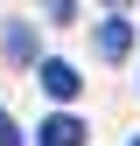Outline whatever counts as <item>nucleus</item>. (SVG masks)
<instances>
[{
	"label": "nucleus",
	"instance_id": "8",
	"mask_svg": "<svg viewBox=\"0 0 140 146\" xmlns=\"http://www.w3.org/2000/svg\"><path fill=\"white\" fill-rule=\"evenodd\" d=\"M133 146H140V139H133Z\"/></svg>",
	"mask_w": 140,
	"mask_h": 146
},
{
	"label": "nucleus",
	"instance_id": "2",
	"mask_svg": "<svg viewBox=\"0 0 140 146\" xmlns=\"http://www.w3.org/2000/svg\"><path fill=\"white\" fill-rule=\"evenodd\" d=\"M42 146H84V118L49 111V118H42Z\"/></svg>",
	"mask_w": 140,
	"mask_h": 146
},
{
	"label": "nucleus",
	"instance_id": "3",
	"mask_svg": "<svg viewBox=\"0 0 140 146\" xmlns=\"http://www.w3.org/2000/svg\"><path fill=\"white\" fill-rule=\"evenodd\" d=\"M126 49H133V21H126V14H112V21L98 28V56H112V63H119Z\"/></svg>",
	"mask_w": 140,
	"mask_h": 146
},
{
	"label": "nucleus",
	"instance_id": "6",
	"mask_svg": "<svg viewBox=\"0 0 140 146\" xmlns=\"http://www.w3.org/2000/svg\"><path fill=\"white\" fill-rule=\"evenodd\" d=\"M0 146H21V125H14L7 111H0Z\"/></svg>",
	"mask_w": 140,
	"mask_h": 146
},
{
	"label": "nucleus",
	"instance_id": "5",
	"mask_svg": "<svg viewBox=\"0 0 140 146\" xmlns=\"http://www.w3.org/2000/svg\"><path fill=\"white\" fill-rule=\"evenodd\" d=\"M42 14H49V21H70V14H77V0H42Z\"/></svg>",
	"mask_w": 140,
	"mask_h": 146
},
{
	"label": "nucleus",
	"instance_id": "1",
	"mask_svg": "<svg viewBox=\"0 0 140 146\" xmlns=\"http://www.w3.org/2000/svg\"><path fill=\"white\" fill-rule=\"evenodd\" d=\"M42 90H49V98H56V104H70V98H77V90H84V77H77V70H70V63H42Z\"/></svg>",
	"mask_w": 140,
	"mask_h": 146
},
{
	"label": "nucleus",
	"instance_id": "4",
	"mask_svg": "<svg viewBox=\"0 0 140 146\" xmlns=\"http://www.w3.org/2000/svg\"><path fill=\"white\" fill-rule=\"evenodd\" d=\"M7 56L14 63H35V28H21V21L7 28Z\"/></svg>",
	"mask_w": 140,
	"mask_h": 146
},
{
	"label": "nucleus",
	"instance_id": "7",
	"mask_svg": "<svg viewBox=\"0 0 140 146\" xmlns=\"http://www.w3.org/2000/svg\"><path fill=\"white\" fill-rule=\"evenodd\" d=\"M105 7H126V0H105Z\"/></svg>",
	"mask_w": 140,
	"mask_h": 146
}]
</instances>
